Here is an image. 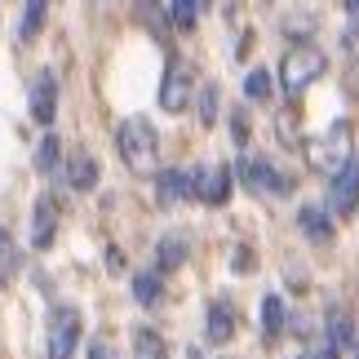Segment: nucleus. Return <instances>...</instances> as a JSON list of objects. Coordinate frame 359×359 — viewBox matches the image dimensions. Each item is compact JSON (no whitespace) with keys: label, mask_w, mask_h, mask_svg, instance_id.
Returning a JSON list of instances; mask_svg holds the SVG:
<instances>
[{"label":"nucleus","mask_w":359,"mask_h":359,"mask_svg":"<svg viewBox=\"0 0 359 359\" xmlns=\"http://www.w3.org/2000/svg\"><path fill=\"white\" fill-rule=\"evenodd\" d=\"M53 231H58V209H53V196H40L36 200V217H32V244L36 248H49L53 244Z\"/></svg>","instance_id":"1a4fd4ad"},{"label":"nucleus","mask_w":359,"mask_h":359,"mask_svg":"<svg viewBox=\"0 0 359 359\" xmlns=\"http://www.w3.org/2000/svg\"><path fill=\"white\" fill-rule=\"evenodd\" d=\"M116 147H120V156H124V164H129L133 173H151V164H156V151H160V137H156V129H151L142 116H133V120L120 124Z\"/></svg>","instance_id":"f257e3e1"},{"label":"nucleus","mask_w":359,"mask_h":359,"mask_svg":"<svg viewBox=\"0 0 359 359\" xmlns=\"http://www.w3.org/2000/svg\"><path fill=\"white\" fill-rule=\"evenodd\" d=\"M137 359H164V341L147 328H137Z\"/></svg>","instance_id":"5701e85b"},{"label":"nucleus","mask_w":359,"mask_h":359,"mask_svg":"<svg viewBox=\"0 0 359 359\" xmlns=\"http://www.w3.org/2000/svg\"><path fill=\"white\" fill-rule=\"evenodd\" d=\"M89 359H116L111 341H93V346H89Z\"/></svg>","instance_id":"a878e982"},{"label":"nucleus","mask_w":359,"mask_h":359,"mask_svg":"<svg viewBox=\"0 0 359 359\" xmlns=\"http://www.w3.org/2000/svg\"><path fill=\"white\" fill-rule=\"evenodd\" d=\"M187 98H191V76L177 58H169V72H164V85H160V107L164 111H182Z\"/></svg>","instance_id":"423d86ee"},{"label":"nucleus","mask_w":359,"mask_h":359,"mask_svg":"<svg viewBox=\"0 0 359 359\" xmlns=\"http://www.w3.org/2000/svg\"><path fill=\"white\" fill-rule=\"evenodd\" d=\"M324 76V53L320 49H293L284 58V89L288 93H302L311 80Z\"/></svg>","instance_id":"f03ea898"},{"label":"nucleus","mask_w":359,"mask_h":359,"mask_svg":"<svg viewBox=\"0 0 359 359\" xmlns=\"http://www.w3.org/2000/svg\"><path fill=\"white\" fill-rule=\"evenodd\" d=\"M231 333H236V315H231L226 302H217L209 311V341H226Z\"/></svg>","instance_id":"2eb2a0df"},{"label":"nucleus","mask_w":359,"mask_h":359,"mask_svg":"<svg viewBox=\"0 0 359 359\" xmlns=\"http://www.w3.org/2000/svg\"><path fill=\"white\" fill-rule=\"evenodd\" d=\"M217 120V89H204V124Z\"/></svg>","instance_id":"393cba45"},{"label":"nucleus","mask_w":359,"mask_h":359,"mask_svg":"<svg viewBox=\"0 0 359 359\" xmlns=\"http://www.w3.org/2000/svg\"><path fill=\"white\" fill-rule=\"evenodd\" d=\"M328 200H333V209L346 217V213H355V204H359V160L351 156L341 169L328 177Z\"/></svg>","instance_id":"20e7f679"},{"label":"nucleus","mask_w":359,"mask_h":359,"mask_svg":"<svg viewBox=\"0 0 359 359\" xmlns=\"http://www.w3.org/2000/svg\"><path fill=\"white\" fill-rule=\"evenodd\" d=\"M137 22L164 40V18H160V5H156V0H137Z\"/></svg>","instance_id":"6ab92c4d"},{"label":"nucleus","mask_w":359,"mask_h":359,"mask_svg":"<svg viewBox=\"0 0 359 359\" xmlns=\"http://www.w3.org/2000/svg\"><path fill=\"white\" fill-rule=\"evenodd\" d=\"M80 311L72 306H58L53 311V324H49V359H72L76 341H80Z\"/></svg>","instance_id":"7ed1b4c3"},{"label":"nucleus","mask_w":359,"mask_h":359,"mask_svg":"<svg viewBox=\"0 0 359 359\" xmlns=\"http://www.w3.org/2000/svg\"><path fill=\"white\" fill-rule=\"evenodd\" d=\"M36 164L45 173H53L58 169V137H45V142H40V151H36Z\"/></svg>","instance_id":"b1692460"},{"label":"nucleus","mask_w":359,"mask_h":359,"mask_svg":"<svg viewBox=\"0 0 359 359\" xmlns=\"http://www.w3.org/2000/svg\"><path fill=\"white\" fill-rule=\"evenodd\" d=\"M13 266H18V248H13L9 231L0 226V280H9V275H13Z\"/></svg>","instance_id":"4be33fe9"},{"label":"nucleus","mask_w":359,"mask_h":359,"mask_svg":"<svg viewBox=\"0 0 359 359\" xmlns=\"http://www.w3.org/2000/svg\"><path fill=\"white\" fill-rule=\"evenodd\" d=\"M191 182H196V200L226 204V196H231V164H200V169L191 173Z\"/></svg>","instance_id":"39448f33"},{"label":"nucleus","mask_w":359,"mask_h":359,"mask_svg":"<svg viewBox=\"0 0 359 359\" xmlns=\"http://www.w3.org/2000/svg\"><path fill=\"white\" fill-rule=\"evenodd\" d=\"M133 297L142 302V306H156V302L164 297V271L156 266V271H142L133 280Z\"/></svg>","instance_id":"f8f14e48"},{"label":"nucleus","mask_w":359,"mask_h":359,"mask_svg":"<svg viewBox=\"0 0 359 359\" xmlns=\"http://www.w3.org/2000/svg\"><path fill=\"white\" fill-rule=\"evenodd\" d=\"M67 182H72L76 191H93V187H98V164H93V156H72Z\"/></svg>","instance_id":"ddd939ff"},{"label":"nucleus","mask_w":359,"mask_h":359,"mask_svg":"<svg viewBox=\"0 0 359 359\" xmlns=\"http://www.w3.org/2000/svg\"><path fill=\"white\" fill-rule=\"evenodd\" d=\"M53 116H58V85H53V76H36L32 80V120L36 124H53Z\"/></svg>","instance_id":"0eeeda50"},{"label":"nucleus","mask_w":359,"mask_h":359,"mask_svg":"<svg viewBox=\"0 0 359 359\" xmlns=\"http://www.w3.org/2000/svg\"><path fill=\"white\" fill-rule=\"evenodd\" d=\"M45 13H49V0H27V13H22V40H36L40 27H45Z\"/></svg>","instance_id":"dca6fc26"},{"label":"nucleus","mask_w":359,"mask_h":359,"mask_svg":"<svg viewBox=\"0 0 359 359\" xmlns=\"http://www.w3.org/2000/svg\"><path fill=\"white\" fill-rule=\"evenodd\" d=\"M297 222H302V231H306L315 244H328V240H333V222H328V213L315 209V204H302V209H297Z\"/></svg>","instance_id":"9b49d317"},{"label":"nucleus","mask_w":359,"mask_h":359,"mask_svg":"<svg viewBox=\"0 0 359 359\" xmlns=\"http://www.w3.org/2000/svg\"><path fill=\"white\" fill-rule=\"evenodd\" d=\"M196 13H200V0H173V27L177 32H191V27H196Z\"/></svg>","instance_id":"aec40b11"},{"label":"nucleus","mask_w":359,"mask_h":359,"mask_svg":"<svg viewBox=\"0 0 359 359\" xmlns=\"http://www.w3.org/2000/svg\"><path fill=\"white\" fill-rule=\"evenodd\" d=\"M328 341H333L337 351H346L351 341H355V324H351V315H333V320H328Z\"/></svg>","instance_id":"a211bd4d"},{"label":"nucleus","mask_w":359,"mask_h":359,"mask_svg":"<svg viewBox=\"0 0 359 359\" xmlns=\"http://www.w3.org/2000/svg\"><path fill=\"white\" fill-rule=\"evenodd\" d=\"M346 13H351V18H359V0H346Z\"/></svg>","instance_id":"cd10ccee"},{"label":"nucleus","mask_w":359,"mask_h":359,"mask_svg":"<svg viewBox=\"0 0 359 359\" xmlns=\"http://www.w3.org/2000/svg\"><path fill=\"white\" fill-rule=\"evenodd\" d=\"M306 359H337V346H333V341H324V346L315 351V355H306Z\"/></svg>","instance_id":"bb28decb"},{"label":"nucleus","mask_w":359,"mask_h":359,"mask_svg":"<svg viewBox=\"0 0 359 359\" xmlns=\"http://www.w3.org/2000/svg\"><path fill=\"white\" fill-rule=\"evenodd\" d=\"M240 182L253 191V196L257 191H288V182L271 169L266 160H240Z\"/></svg>","instance_id":"6e6552de"},{"label":"nucleus","mask_w":359,"mask_h":359,"mask_svg":"<svg viewBox=\"0 0 359 359\" xmlns=\"http://www.w3.org/2000/svg\"><path fill=\"white\" fill-rule=\"evenodd\" d=\"M187 257V244H182V236H164V244H160V271L169 275V271H177V262Z\"/></svg>","instance_id":"f3484780"},{"label":"nucleus","mask_w":359,"mask_h":359,"mask_svg":"<svg viewBox=\"0 0 359 359\" xmlns=\"http://www.w3.org/2000/svg\"><path fill=\"white\" fill-rule=\"evenodd\" d=\"M262 333H266L271 346H275V341H280V333H284V302L275 297V293L262 302Z\"/></svg>","instance_id":"4468645a"},{"label":"nucleus","mask_w":359,"mask_h":359,"mask_svg":"<svg viewBox=\"0 0 359 359\" xmlns=\"http://www.w3.org/2000/svg\"><path fill=\"white\" fill-rule=\"evenodd\" d=\"M244 93H248L253 102H266V98H271V76L262 72V67H257V72H248V80H244Z\"/></svg>","instance_id":"412c9836"},{"label":"nucleus","mask_w":359,"mask_h":359,"mask_svg":"<svg viewBox=\"0 0 359 359\" xmlns=\"http://www.w3.org/2000/svg\"><path fill=\"white\" fill-rule=\"evenodd\" d=\"M156 182H160V204H164V209H173L177 200H187V191H196L191 173H177V169H164Z\"/></svg>","instance_id":"9d476101"}]
</instances>
